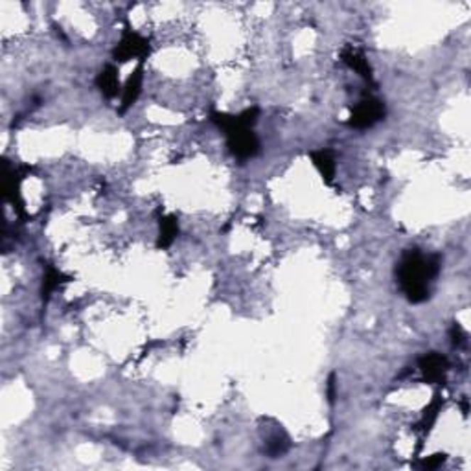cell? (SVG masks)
<instances>
[{"label":"cell","mask_w":471,"mask_h":471,"mask_svg":"<svg viewBox=\"0 0 471 471\" xmlns=\"http://www.w3.org/2000/svg\"><path fill=\"white\" fill-rule=\"evenodd\" d=\"M440 267L442 260L438 254L426 256L418 249L404 252L396 267V278L411 304H422L431 296V283L438 276Z\"/></svg>","instance_id":"obj_1"},{"label":"cell","mask_w":471,"mask_h":471,"mask_svg":"<svg viewBox=\"0 0 471 471\" xmlns=\"http://www.w3.org/2000/svg\"><path fill=\"white\" fill-rule=\"evenodd\" d=\"M151 52V45H149V39L144 37L142 33H139L136 30L126 24L124 32H121L120 40L118 45L112 50V58L120 61V63H126L131 59H146Z\"/></svg>","instance_id":"obj_2"},{"label":"cell","mask_w":471,"mask_h":471,"mask_svg":"<svg viewBox=\"0 0 471 471\" xmlns=\"http://www.w3.org/2000/svg\"><path fill=\"white\" fill-rule=\"evenodd\" d=\"M386 114V107L383 104L381 99L372 98V96H368V98H363L359 104H355L350 111V120H348V126L354 127V129H370L376 124L385 118Z\"/></svg>","instance_id":"obj_3"},{"label":"cell","mask_w":471,"mask_h":471,"mask_svg":"<svg viewBox=\"0 0 471 471\" xmlns=\"http://www.w3.org/2000/svg\"><path fill=\"white\" fill-rule=\"evenodd\" d=\"M258 117H260V109L251 107L238 112V114H227V112L214 111L210 114V120L214 121V124L223 131L224 136H227L232 135V133H238V131L252 129L256 121H258Z\"/></svg>","instance_id":"obj_4"},{"label":"cell","mask_w":471,"mask_h":471,"mask_svg":"<svg viewBox=\"0 0 471 471\" xmlns=\"http://www.w3.org/2000/svg\"><path fill=\"white\" fill-rule=\"evenodd\" d=\"M227 146H229V151L232 153L234 157L239 158V161L254 158L260 153V140H258V136H256L252 129L238 131V133L227 135Z\"/></svg>","instance_id":"obj_5"},{"label":"cell","mask_w":471,"mask_h":471,"mask_svg":"<svg viewBox=\"0 0 471 471\" xmlns=\"http://www.w3.org/2000/svg\"><path fill=\"white\" fill-rule=\"evenodd\" d=\"M418 367H420L427 381L442 383L445 379V374H448L449 361L445 355L438 354V352H429V354L422 355L418 359Z\"/></svg>","instance_id":"obj_6"},{"label":"cell","mask_w":471,"mask_h":471,"mask_svg":"<svg viewBox=\"0 0 471 471\" xmlns=\"http://www.w3.org/2000/svg\"><path fill=\"white\" fill-rule=\"evenodd\" d=\"M341 59L352 68V70H355V72L359 74L364 81L372 83L374 81L372 67L368 63V59L367 55L363 54V50L355 48V46H345L341 52Z\"/></svg>","instance_id":"obj_7"},{"label":"cell","mask_w":471,"mask_h":471,"mask_svg":"<svg viewBox=\"0 0 471 471\" xmlns=\"http://www.w3.org/2000/svg\"><path fill=\"white\" fill-rule=\"evenodd\" d=\"M118 68L114 65H107L102 68V72L96 76V87L104 94V98L112 99L117 98L120 92V76H118Z\"/></svg>","instance_id":"obj_8"},{"label":"cell","mask_w":471,"mask_h":471,"mask_svg":"<svg viewBox=\"0 0 471 471\" xmlns=\"http://www.w3.org/2000/svg\"><path fill=\"white\" fill-rule=\"evenodd\" d=\"M142 83H144V70H142V67H139L135 72L129 76L126 87L121 89L120 112H126L127 109H129L131 105L135 104L136 99H139L140 92H142Z\"/></svg>","instance_id":"obj_9"},{"label":"cell","mask_w":471,"mask_h":471,"mask_svg":"<svg viewBox=\"0 0 471 471\" xmlns=\"http://www.w3.org/2000/svg\"><path fill=\"white\" fill-rule=\"evenodd\" d=\"M311 162L313 166L317 168V171L320 173V177L324 179L326 184H332L333 177H335V158H333L332 151L327 149H317V151H311Z\"/></svg>","instance_id":"obj_10"},{"label":"cell","mask_w":471,"mask_h":471,"mask_svg":"<svg viewBox=\"0 0 471 471\" xmlns=\"http://www.w3.org/2000/svg\"><path fill=\"white\" fill-rule=\"evenodd\" d=\"M177 236H179V221L173 214H168V216H162L158 220V239H157V247L158 249H168L171 243L175 242Z\"/></svg>","instance_id":"obj_11"},{"label":"cell","mask_w":471,"mask_h":471,"mask_svg":"<svg viewBox=\"0 0 471 471\" xmlns=\"http://www.w3.org/2000/svg\"><path fill=\"white\" fill-rule=\"evenodd\" d=\"M65 274L59 269H55L54 265H48L45 271V276H43V286H40V295H43V301H48L50 295L55 291V289L63 283Z\"/></svg>","instance_id":"obj_12"},{"label":"cell","mask_w":471,"mask_h":471,"mask_svg":"<svg viewBox=\"0 0 471 471\" xmlns=\"http://www.w3.org/2000/svg\"><path fill=\"white\" fill-rule=\"evenodd\" d=\"M288 449H289V438L288 436H282L280 433L271 436L269 442H267V453H269L273 458L283 455Z\"/></svg>","instance_id":"obj_13"},{"label":"cell","mask_w":471,"mask_h":471,"mask_svg":"<svg viewBox=\"0 0 471 471\" xmlns=\"http://www.w3.org/2000/svg\"><path fill=\"white\" fill-rule=\"evenodd\" d=\"M444 460H445V455H440V453L433 455V457H429V458H426V460H423L422 467H423V470H436V467L444 464Z\"/></svg>","instance_id":"obj_14"},{"label":"cell","mask_w":471,"mask_h":471,"mask_svg":"<svg viewBox=\"0 0 471 471\" xmlns=\"http://www.w3.org/2000/svg\"><path fill=\"white\" fill-rule=\"evenodd\" d=\"M451 339H453L455 346H460L466 342V335H464L462 327L458 326V324H455V326L451 327Z\"/></svg>","instance_id":"obj_15"},{"label":"cell","mask_w":471,"mask_h":471,"mask_svg":"<svg viewBox=\"0 0 471 471\" xmlns=\"http://www.w3.org/2000/svg\"><path fill=\"white\" fill-rule=\"evenodd\" d=\"M327 399H330V404L335 401V374H332L327 379Z\"/></svg>","instance_id":"obj_16"}]
</instances>
